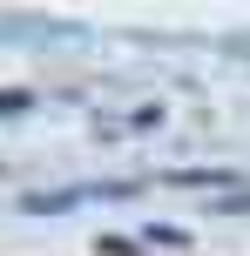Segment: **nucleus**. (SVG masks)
Instances as JSON below:
<instances>
[{"label": "nucleus", "mask_w": 250, "mask_h": 256, "mask_svg": "<svg viewBox=\"0 0 250 256\" xmlns=\"http://www.w3.org/2000/svg\"><path fill=\"white\" fill-rule=\"evenodd\" d=\"M21 108H27V94H21V88H0V115H21Z\"/></svg>", "instance_id": "obj_1"}]
</instances>
